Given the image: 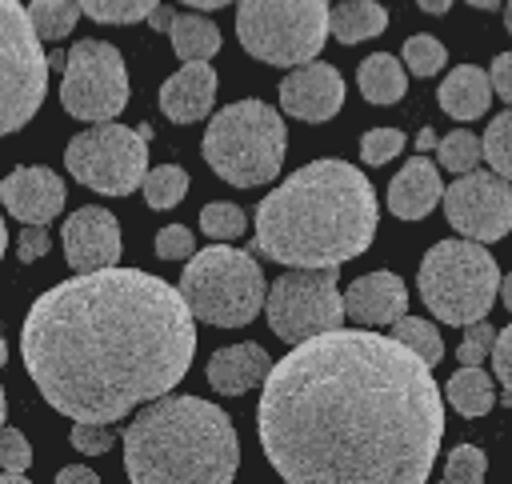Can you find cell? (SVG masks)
Returning a JSON list of instances; mask_svg holds the SVG:
<instances>
[{
	"label": "cell",
	"instance_id": "cell-1",
	"mask_svg": "<svg viewBox=\"0 0 512 484\" xmlns=\"http://www.w3.org/2000/svg\"><path fill=\"white\" fill-rule=\"evenodd\" d=\"M444 400L404 340L332 328L272 364L260 448L288 484H420L440 452Z\"/></svg>",
	"mask_w": 512,
	"mask_h": 484
},
{
	"label": "cell",
	"instance_id": "cell-2",
	"mask_svg": "<svg viewBox=\"0 0 512 484\" xmlns=\"http://www.w3.org/2000/svg\"><path fill=\"white\" fill-rule=\"evenodd\" d=\"M184 292L140 268L80 272L40 292L20 328L36 392L68 420L116 424L172 392L196 356Z\"/></svg>",
	"mask_w": 512,
	"mask_h": 484
},
{
	"label": "cell",
	"instance_id": "cell-3",
	"mask_svg": "<svg viewBox=\"0 0 512 484\" xmlns=\"http://www.w3.org/2000/svg\"><path fill=\"white\" fill-rule=\"evenodd\" d=\"M376 192L344 160H312L256 204L252 252L284 268H340L376 236Z\"/></svg>",
	"mask_w": 512,
	"mask_h": 484
},
{
	"label": "cell",
	"instance_id": "cell-4",
	"mask_svg": "<svg viewBox=\"0 0 512 484\" xmlns=\"http://www.w3.org/2000/svg\"><path fill=\"white\" fill-rule=\"evenodd\" d=\"M240 440L220 404L164 396L124 428V472L132 484H228Z\"/></svg>",
	"mask_w": 512,
	"mask_h": 484
},
{
	"label": "cell",
	"instance_id": "cell-5",
	"mask_svg": "<svg viewBox=\"0 0 512 484\" xmlns=\"http://www.w3.org/2000/svg\"><path fill=\"white\" fill-rule=\"evenodd\" d=\"M208 168L232 188H256L280 176L284 164V116L264 100L224 104L200 144Z\"/></svg>",
	"mask_w": 512,
	"mask_h": 484
},
{
	"label": "cell",
	"instance_id": "cell-6",
	"mask_svg": "<svg viewBox=\"0 0 512 484\" xmlns=\"http://www.w3.org/2000/svg\"><path fill=\"white\" fill-rule=\"evenodd\" d=\"M500 268L480 240H440L424 252L416 288L428 312L444 324L468 328L488 316L492 300L500 296Z\"/></svg>",
	"mask_w": 512,
	"mask_h": 484
},
{
	"label": "cell",
	"instance_id": "cell-7",
	"mask_svg": "<svg viewBox=\"0 0 512 484\" xmlns=\"http://www.w3.org/2000/svg\"><path fill=\"white\" fill-rule=\"evenodd\" d=\"M180 292L200 324L212 328H244L268 304V284L252 252L212 244L188 260L180 272Z\"/></svg>",
	"mask_w": 512,
	"mask_h": 484
},
{
	"label": "cell",
	"instance_id": "cell-8",
	"mask_svg": "<svg viewBox=\"0 0 512 484\" xmlns=\"http://www.w3.org/2000/svg\"><path fill=\"white\" fill-rule=\"evenodd\" d=\"M332 32L328 0H240L236 4V36L248 56L300 68L320 56Z\"/></svg>",
	"mask_w": 512,
	"mask_h": 484
},
{
	"label": "cell",
	"instance_id": "cell-9",
	"mask_svg": "<svg viewBox=\"0 0 512 484\" xmlns=\"http://www.w3.org/2000/svg\"><path fill=\"white\" fill-rule=\"evenodd\" d=\"M64 168L100 196H128L144 188L148 176V132L104 120L68 140Z\"/></svg>",
	"mask_w": 512,
	"mask_h": 484
},
{
	"label": "cell",
	"instance_id": "cell-10",
	"mask_svg": "<svg viewBox=\"0 0 512 484\" xmlns=\"http://www.w3.org/2000/svg\"><path fill=\"white\" fill-rule=\"evenodd\" d=\"M40 32L20 0H4L0 16V80H4V112L0 128L12 136L20 132L48 92V56L40 48Z\"/></svg>",
	"mask_w": 512,
	"mask_h": 484
},
{
	"label": "cell",
	"instance_id": "cell-11",
	"mask_svg": "<svg viewBox=\"0 0 512 484\" xmlns=\"http://www.w3.org/2000/svg\"><path fill=\"white\" fill-rule=\"evenodd\" d=\"M264 316L284 344H300L308 336L340 328V320L348 316V304H344V292L336 288V268L284 272L268 288Z\"/></svg>",
	"mask_w": 512,
	"mask_h": 484
},
{
	"label": "cell",
	"instance_id": "cell-12",
	"mask_svg": "<svg viewBox=\"0 0 512 484\" xmlns=\"http://www.w3.org/2000/svg\"><path fill=\"white\" fill-rule=\"evenodd\" d=\"M60 104L68 116L104 124L128 104V68L120 48L104 40H80L64 56V80H60Z\"/></svg>",
	"mask_w": 512,
	"mask_h": 484
},
{
	"label": "cell",
	"instance_id": "cell-13",
	"mask_svg": "<svg viewBox=\"0 0 512 484\" xmlns=\"http://www.w3.org/2000/svg\"><path fill=\"white\" fill-rule=\"evenodd\" d=\"M444 216L468 240H500L512 232V180L492 172H464L444 188Z\"/></svg>",
	"mask_w": 512,
	"mask_h": 484
},
{
	"label": "cell",
	"instance_id": "cell-14",
	"mask_svg": "<svg viewBox=\"0 0 512 484\" xmlns=\"http://www.w3.org/2000/svg\"><path fill=\"white\" fill-rule=\"evenodd\" d=\"M64 260L72 272H100L120 260V224L108 208H76L60 228Z\"/></svg>",
	"mask_w": 512,
	"mask_h": 484
},
{
	"label": "cell",
	"instance_id": "cell-15",
	"mask_svg": "<svg viewBox=\"0 0 512 484\" xmlns=\"http://www.w3.org/2000/svg\"><path fill=\"white\" fill-rule=\"evenodd\" d=\"M344 104V80L332 64L308 60L280 80V108L304 124H324Z\"/></svg>",
	"mask_w": 512,
	"mask_h": 484
},
{
	"label": "cell",
	"instance_id": "cell-16",
	"mask_svg": "<svg viewBox=\"0 0 512 484\" xmlns=\"http://www.w3.org/2000/svg\"><path fill=\"white\" fill-rule=\"evenodd\" d=\"M0 200L8 216H16L20 224H48L64 212V176H56L44 164H20L0 184Z\"/></svg>",
	"mask_w": 512,
	"mask_h": 484
},
{
	"label": "cell",
	"instance_id": "cell-17",
	"mask_svg": "<svg viewBox=\"0 0 512 484\" xmlns=\"http://www.w3.org/2000/svg\"><path fill=\"white\" fill-rule=\"evenodd\" d=\"M216 100V72L208 60H184L180 72H172L160 84V112L172 124H196L212 112Z\"/></svg>",
	"mask_w": 512,
	"mask_h": 484
},
{
	"label": "cell",
	"instance_id": "cell-18",
	"mask_svg": "<svg viewBox=\"0 0 512 484\" xmlns=\"http://www.w3.org/2000/svg\"><path fill=\"white\" fill-rule=\"evenodd\" d=\"M344 304H348V316L356 324H368V328H384V324H396L408 308V288L396 272H368L360 280H352L344 288Z\"/></svg>",
	"mask_w": 512,
	"mask_h": 484
},
{
	"label": "cell",
	"instance_id": "cell-19",
	"mask_svg": "<svg viewBox=\"0 0 512 484\" xmlns=\"http://www.w3.org/2000/svg\"><path fill=\"white\" fill-rule=\"evenodd\" d=\"M436 204H444L440 168L424 156H412L388 184V212L400 220H424Z\"/></svg>",
	"mask_w": 512,
	"mask_h": 484
},
{
	"label": "cell",
	"instance_id": "cell-20",
	"mask_svg": "<svg viewBox=\"0 0 512 484\" xmlns=\"http://www.w3.org/2000/svg\"><path fill=\"white\" fill-rule=\"evenodd\" d=\"M268 372H272V356L252 340L228 344V348L212 352V360H208V384L220 396H244L256 384H264Z\"/></svg>",
	"mask_w": 512,
	"mask_h": 484
},
{
	"label": "cell",
	"instance_id": "cell-21",
	"mask_svg": "<svg viewBox=\"0 0 512 484\" xmlns=\"http://www.w3.org/2000/svg\"><path fill=\"white\" fill-rule=\"evenodd\" d=\"M492 72H480L476 64H460V68H452L444 80H440V88H436V100H440V108L448 112V116H456V120H476L480 112H488V104H492Z\"/></svg>",
	"mask_w": 512,
	"mask_h": 484
},
{
	"label": "cell",
	"instance_id": "cell-22",
	"mask_svg": "<svg viewBox=\"0 0 512 484\" xmlns=\"http://www.w3.org/2000/svg\"><path fill=\"white\" fill-rule=\"evenodd\" d=\"M356 84H360V96L368 104H396L404 100L408 92V76H404V64L388 52H372L360 68H356Z\"/></svg>",
	"mask_w": 512,
	"mask_h": 484
},
{
	"label": "cell",
	"instance_id": "cell-23",
	"mask_svg": "<svg viewBox=\"0 0 512 484\" xmlns=\"http://www.w3.org/2000/svg\"><path fill=\"white\" fill-rule=\"evenodd\" d=\"M444 396H448V404H452L464 420H476V416L492 412V404H496L492 380L480 372V364H460V368L448 376Z\"/></svg>",
	"mask_w": 512,
	"mask_h": 484
},
{
	"label": "cell",
	"instance_id": "cell-24",
	"mask_svg": "<svg viewBox=\"0 0 512 484\" xmlns=\"http://www.w3.org/2000/svg\"><path fill=\"white\" fill-rule=\"evenodd\" d=\"M388 28V12L376 0H344L332 8V36L340 44H360L372 40Z\"/></svg>",
	"mask_w": 512,
	"mask_h": 484
},
{
	"label": "cell",
	"instance_id": "cell-25",
	"mask_svg": "<svg viewBox=\"0 0 512 484\" xmlns=\"http://www.w3.org/2000/svg\"><path fill=\"white\" fill-rule=\"evenodd\" d=\"M168 36H172V48L180 60H212L220 52V28L208 16L176 12V24Z\"/></svg>",
	"mask_w": 512,
	"mask_h": 484
},
{
	"label": "cell",
	"instance_id": "cell-26",
	"mask_svg": "<svg viewBox=\"0 0 512 484\" xmlns=\"http://www.w3.org/2000/svg\"><path fill=\"white\" fill-rule=\"evenodd\" d=\"M184 192H188V172L180 164H156V168H148V176H144V200H148V208L168 212V208H176L184 200Z\"/></svg>",
	"mask_w": 512,
	"mask_h": 484
},
{
	"label": "cell",
	"instance_id": "cell-27",
	"mask_svg": "<svg viewBox=\"0 0 512 484\" xmlns=\"http://www.w3.org/2000/svg\"><path fill=\"white\" fill-rule=\"evenodd\" d=\"M28 16H32V24L44 40H64L76 28V20L84 16V8L76 0H32Z\"/></svg>",
	"mask_w": 512,
	"mask_h": 484
},
{
	"label": "cell",
	"instance_id": "cell-28",
	"mask_svg": "<svg viewBox=\"0 0 512 484\" xmlns=\"http://www.w3.org/2000/svg\"><path fill=\"white\" fill-rule=\"evenodd\" d=\"M392 336L404 340V344H408L416 356H424L428 364H440V356H444V340H440L436 324H428V320H420V316H400V320L392 324Z\"/></svg>",
	"mask_w": 512,
	"mask_h": 484
},
{
	"label": "cell",
	"instance_id": "cell-29",
	"mask_svg": "<svg viewBox=\"0 0 512 484\" xmlns=\"http://www.w3.org/2000/svg\"><path fill=\"white\" fill-rule=\"evenodd\" d=\"M76 4L96 24H136V20H148L160 0H76Z\"/></svg>",
	"mask_w": 512,
	"mask_h": 484
},
{
	"label": "cell",
	"instance_id": "cell-30",
	"mask_svg": "<svg viewBox=\"0 0 512 484\" xmlns=\"http://www.w3.org/2000/svg\"><path fill=\"white\" fill-rule=\"evenodd\" d=\"M436 152H440V168L464 176V172H476V164L484 156V140H476L472 132H448L436 144Z\"/></svg>",
	"mask_w": 512,
	"mask_h": 484
},
{
	"label": "cell",
	"instance_id": "cell-31",
	"mask_svg": "<svg viewBox=\"0 0 512 484\" xmlns=\"http://www.w3.org/2000/svg\"><path fill=\"white\" fill-rule=\"evenodd\" d=\"M248 228V216L240 204H228V200H212L200 208V232L212 236V240H236L244 236Z\"/></svg>",
	"mask_w": 512,
	"mask_h": 484
},
{
	"label": "cell",
	"instance_id": "cell-32",
	"mask_svg": "<svg viewBox=\"0 0 512 484\" xmlns=\"http://www.w3.org/2000/svg\"><path fill=\"white\" fill-rule=\"evenodd\" d=\"M484 160H488V168H496L500 176L512 180V104H508V112L492 116V124L484 128Z\"/></svg>",
	"mask_w": 512,
	"mask_h": 484
},
{
	"label": "cell",
	"instance_id": "cell-33",
	"mask_svg": "<svg viewBox=\"0 0 512 484\" xmlns=\"http://www.w3.org/2000/svg\"><path fill=\"white\" fill-rule=\"evenodd\" d=\"M444 56H448L444 44L436 36H428V32H416V36L404 40V64L416 76H436L444 68Z\"/></svg>",
	"mask_w": 512,
	"mask_h": 484
},
{
	"label": "cell",
	"instance_id": "cell-34",
	"mask_svg": "<svg viewBox=\"0 0 512 484\" xmlns=\"http://www.w3.org/2000/svg\"><path fill=\"white\" fill-rule=\"evenodd\" d=\"M488 472V460L476 444H456L448 452V464H444V480L448 484H480Z\"/></svg>",
	"mask_w": 512,
	"mask_h": 484
},
{
	"label": "cell",
	"instance_id": "cell-35",
	"mask_svg": "<svg viewBox=\"0 0 512 484\" xmlns=\"http://www.w3.org/2000/svg\"><path fill=\"white\" fill-rule=\"evenodd\" d=\"M404 152V132L400 128H372L360 136V160L368 168H380Z\"/></svg>",
	"mask_w": 512,
	"mask_h": 484
},
{
	"label": "cell",
	"instance_id": "cell-36",
	"mask_svg": "<svg viewBox=\"0 0 512 484\" xmlns=\"http://www.w3.org/2000/svg\"><path fill=\"white\" fill-rule=\"evenodd\" d=\"M120 436H124V432H120ZM120 436H116L112 424H100V420H76L72 432H68V440H72V448H76L80 456H100V452H108Z\"/></svg>",
	"mask_w": 512,
	"mask_h": 484
},
{
	"label": "cell",
	"instance_id": "cell-37",
	"mask_svg": "<svg viewBox=\"0 0 512 484\" xmlns=\"http://www.w3.org/2000/svg\"><path fill=\"white\" fill-rule=\"evenodd\" d=\"M0 464H4V480H8V484L24 480V472H28V464H32V448H28L24 432L12 428V424L4 428V440H0Z\"/></svg>",
	"mask_w": 512,
	"mask_h": 484
},
{
	"label": "cell",
	"instance_id": "cell-38",
	"mask_svg": "<svg viewBox=\"0 0 512 484\" xmlns=\"http://www.w3.org/2000/svg\"><path fill=\"white\" fill-rule=\"evenodd\" d=\"M496 328L488 324V320H476V324H468L464 328V340H460V348H456V360L460 364H484L488 356H492V348H496Z\"/></svg>",
	"mask_w": 512,
	"mask_h": 484
},
{
	"label": "cell",
	"instance_id": "cell-39",
	"mask_svg": "<svg viewBox=\"0 0 512 484\" xmlns=\"http://www.w3.org/2000/svg\"><path fill=\"white\" fill-rule=\"evenodd\" d=\"M156 256H160V260H192V256H196L192 228H184V224L160 228V232H156Z\"/></svg>",
	"mask_w": 512,
	"mask_h": 484
},
{
	"label": "cell",
	"instance_id": "cell-40",
	"mask_svg": "<svg viewBox=\"0 0 512 484\" xmlns=\"http://www.w3.org/2000/svg\"><path fill=\"white\" fill-rule=\"evenodd\" d=\"M48 248H52V236H48V228H44V224H24V232H20V244H16V256H20L24 264H32V260L48 256Z\"/></svg>",
	"mask_w": 512,
	"mask_h": 484
},
{
	"label": "cell",
	"instance_id": "cell-41",
	"mask_svg": "<svg viewBox=\"0 0 512 484\" xmlns=\"http://www.w3.org/2000/svg\"><path fill=\"white\" fill-rule=\"evenodd\" d=\"M492 368L500 376V384L512 392V324L496 336V348H492Z\"/></svg>",
	"mask_w": 512,
	"mask_h": 484
},
{
	"label": "cell",
	"instance_id": "cell-42",
	"mask_svg": "<svg viewBox=\"0 0 512 484\" xmlns=\"http://www.w3.org/2000/svg\"><path fill=\"white\" fill-rule=\"evenodd\" d=\"M488 72H492V88L512 104V52H500Z\"/></svg>",
	"mask_w": 512,
	"mask_h": 484
},
{
	"label": "cell",
	"instance_id": "cell-43",
	"mask_svg": "<svg viewBox=\"0 0 512 484\" xmlns=\"http://www.w3.org/2000/svg\"><path fill=\"white\" fill-rule=\"evenodd\" d=\"M56 484H100V476H96L92 468L72 464V468H60V472H56Z\"/></svg>",
	"mask_w": 512,
	"mask_h": 484
},
{
	"label": "cell",
	"instance_id": "cell-44",
	"mask_svg": "<svg viewBox=\"0 0 512 484\" xmlns=\"http://www.w3.org/2000/svg\"><path fill=\"white\" fill-rule=\"evenodd\" d=\"M148 24H152L156 32H172L176 12H172V8H164V4H156V8H152V16H148Z\"/></svg>",
	"mask_w": 512,
	"mask_h": 484
},
{
	"label": "cell",
	"instance_id": "cell-45",
	"mask_svg": "<svg viewBox=\"0 0 512 484\" xmlns=\"http://www.w3.org/2000/svg\"><path fill=\"white\" fill-rule=\"evenodd\" d=\"M416 4H420L428 16H444V12L452 8V0H416Z\"/></svg>",
	"mask_w": 512,
	"mask_h": 484
},
{
	"label": "cell",
	"instance_id": "cell-46",
	"mask_svg": "<svg viewBox=\"0 0 512 484\" xmlns=\"http://www.w3.org/2000/svg\"><path fill=\"white\" fill-rule=\"evenodd\" d=\"M440 140H436V132L432 128H420V136H416V152H424V148H436Z\"/></svg>",
	"mask_w": 512,
	"mask_h": 484
},
{
	"label": "cell",
	"instance_id": "cell-47",
	"mask_svg": "<svg viewBox=\"0 0 512 484\" xmlns=\"http://www.w3.org/2000/svg\"><path fill=\"white\" fill-rule=\"evenodd\" d=\"M188 8H204V12H212V8H224V4H232V0H184Z\"/></svg>",
	"mask_w": 512,
	"mask_h": 484
},
{
	"label": "cell",
	"instance_id": "cell-48",
	"mask_svg": "<svg viewBox=\"0 0 512 484\" xmlns=\"http://www.w3.org/2000/svg\"><path fill=\"white\" fill-rule=\"evenodd\" d=\"M500 300H504V308L512 312V272L504 276V284H500Z\"/></svg>",
	"mask_w": 512,
	"mask_h": 484
},
{
	"label": "cell",
	"instance_id": "cell-49",
	"mask_svg": "<svg viewBox=\"0 0 512 484\" xmlns=\"http://www.w3.org/2000/svg\"><path fill=\"white\" fill-rule=\"evenodd\" d=\"M468 4H472V8H480V12H492V8H500L504 0H468Z\"/></svg>",
	"mask_w": 512,
	"mask_h": 484
},
{
	"label": "cell",
	"instance_id": "cell-50",
	"mask_svg": "<svg viewBox=\"0 0 512 484\" xmlns=\"http://www.w3.org/2000/svg\"><path fill=\"white\" fill-rule=\"evenodd\" d=\"M504 28L512 32V0H504Z\"/></svg>",
	"mask_w": 512,
	"mask_h": 484
}]
</instances>
